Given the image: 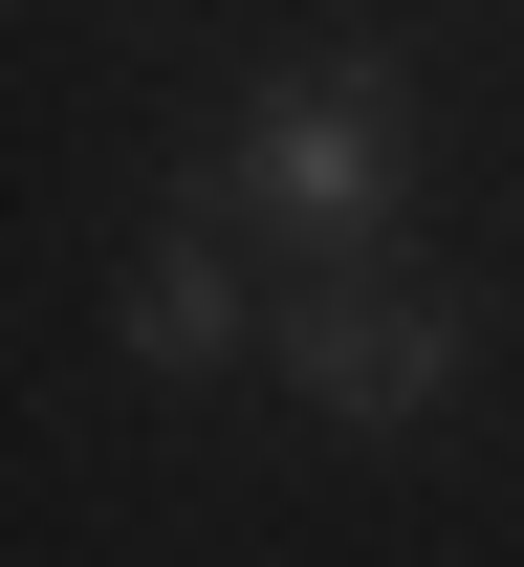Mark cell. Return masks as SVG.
I'll list each match as a JSON object with an SVG mask.
<instances>
[{
	"mask_svg": "<svg viewBox=\"0 0 524 567\" xmlns=\"http://www.w3.org/2000/svg\"><path fill=\"white\" fill-rule=\"evenodd\" d=\"M219 197L285 218L306 262H372V240H393V66H306V87H263V132L219 153Z\"/></svg>",
	"mask_w": 524,
	"mask_h": 567,
	"instance_id": "cell-1",
	"label": "cell"
},
{
	"mask_svg": "<svg viewBox=\"0 0 524 567\" xmlns=\"http://www.w3.org/2000/svg\"><path fill=\"white\" fill-rule=\"evenodd\" d=\"M306 415H350V436H393V415H438L459 393V306H415L393 262H306Z\"/></svg>",
	"mask_w": 524,
	"mask_h": 567,
	"instance_id": "cell-2",
	"label": "cell"
},
{
	"mask_svg": "<svg viewBox=\"0 0 524 567\" xmlns=\"http://www.w3.org/2000/svg\"><path fill=\"white\" fill-rule=\"evenodd\" d=\"M132 350L153 371H219L240 350V262H219V240H153V262H132Z\"/></svg>",
	"mask_w": 524,
	"mask_h": 567,
	"instance_id": "cell-3",
	"label": "cell"
}]
</instances>
